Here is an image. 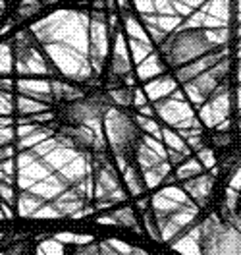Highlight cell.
<instances>
[{"label":"cell","mask_w":241,"mask_h":255,"mask_svg":"<svg viewBox=\"0 0 241 255\" xmlns=\"http://www.w3.org/2000/svg\"><path fill=\"white\" fill-rule=\"evenodd\" d=\"M201 246L203 255H241V230L212 217L203 224Z\"/></svg>","instance_id":"7a4b0ae2"},{"label":"cell","mask_w":241,"mask_h":255,"mask_svg":"<svg viewBox=\"0 0 241 255\" xmlns=\"http://www.w3.org/2000/svg\"><path fill=\"white\" fill-rule=\"evenodd\" d=\"M212 43L201 29H183L172 35L162 45V58L170 66H179L209 52Z\"/></svg>","instance_id":"6da1fadb"},{"label":"cell","mask_w":241,"mask_h":255,"mask_svg":"<svg viewBox=\"0 0 241 255\" xmlns=\"http://www.w3.org/2000/svg\"><path fill=\"white\" fill-rule=\"evenodd\" d=\"M80 255H95V254H93V250H85V252L80 254Z\"/></svg>","instance_id":"5b68a950"},{"label":"cell","mask_w":241,"mask_h":255,"mask_svg":"<svg viewBox=\"0 0 241 255\" xmlns=\"http://www.w3.org/2000/svg\"><path fill=\"white\" fill-rule=\"evenodd\" d=\"M114 103H120V105H129L131 103V91L129 89H118L112 93Z\"/></svg>","instance_id":"277c9868"},{"label":"cell","mask_w":241,"mask_h":255,"mask_svg":"<svg viewBox=\"0 0 241 255\" xmlns=\"http://www.w3.org/2000/svg\"><path fill=\"white\" fill-rule=\"evenodd\" d=\"M110 139L116 149H128L129 145L139 141V128L137 124L122 112H112V118H108Z\"/></svg>","instance_id":"3957f363"}]
</instances>
